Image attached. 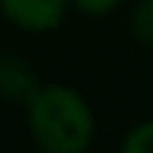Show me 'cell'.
<instances>
[{"label":"cell","instance_id":"6da1fadb","mask_svg":"<svg viewBox=\"0 0 153 153\" xmlns=\"http://www.w3.org/2000/svg\"><path fill=\"white\" fill-rule=\"evenodd\" d=\"M27 126L45 153H84L96 135L93 108L66 84H45L27 96Z\"/></svg>","mask_w":153,"mask_h":153},{"label":"cell","instance_id":"7a4b0ae2","mask_svg":"<svg viewBox=\"0 0 153 153\" xmlns=\"http://www.w3.org/2000/svg\"><path fill=\"white\" fill-rule=\"evenodd\" d=\"M69 0H0L3 12L15 27L27 33H45L63 24Z\"/></svg>","mask_w":153,"mask_h":153},{"label":"cell","instance_id":"3957f363","mask_svg":"<svg viewBox=\"0 0 153 153\" xmlns=\"http://www.w3.org/2000/svg\"><path fill=\"white\" fill-rule=\"evenodd\" d=\"M117 153H153V120H144V123L132 126L123 135Z\"/></svg>","mask_w":153,"mask_h":153},{"label":"cell","instance_id":"277c9868","mask_svg":"<svg viewBox=\"0 0 153 153\" xmlns=\"http://www.w3.org/2000/svg\"><path fill=\"white\" fill-rule=\"evenodd\" d=\"M132 33L141 42L153 45V0H141L138 9L132 12Z\"/></svg>","mask_w":153,"mask_h":153},{"label":"cell","instance_id":"5b68a950","mask_svg":"<svg viewBox=\"0 0 153 153\" xmlns=\"http://www.w3.org/2000/svg\"><path fill=\"white\" fill-rule=\"evenodd\" d=\"M72 3L78 6L81 12H87V15H105V12L117 9L123 0H72Z\"/></svg>","mask_w":153,"mask_h":153}]
</instances>
